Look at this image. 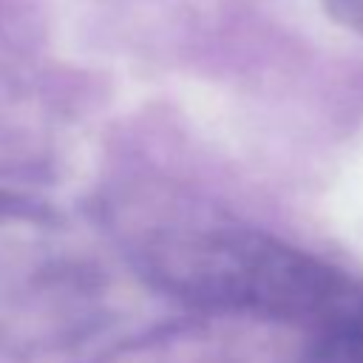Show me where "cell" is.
Instances as JSON below:
<instances>
[{
	"instance_id": "6da1fadb",
	"label": "cell",
	"mask_w": 363,
	"mask_h": 363,
	"mask_svg": "<svg viewBox=\"0 0 363 363\" xmlns=\"http://www.w3.org/2000/svg\"><path fill=\"white\" fill-rule=\"evenodd\" d=\"M306 363H363V323H352L326 335L309 352Z\"/></svg>"
},
{
	"instance_id": "7a4b0ae2",
	"label": "cell",
	"mask_w": 363,
	"mask_h": 363,
	"mask_svg": "<svg viewBox=\"0 0 363 363\" xmlns=\"http://www.w3.org/2000/svg\"><path fill=\"white\" fill-rule=\"evenodd\" d=\"M323 3L337 23L363 31V0H323Z\"/></svg>"
}]
</instances>
